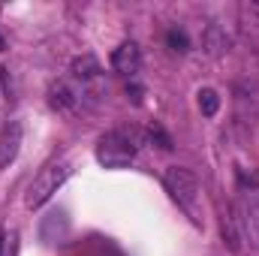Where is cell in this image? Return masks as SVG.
<instances>
[{"instance_id":"cell-1","label":"cell","mask_w":259,"mask_h":256,"mask_svg":"<svg viewBox=\"0 0 259 256\" xmlns=\"http://www.w3.org/2000/svg\"><path fill=\"white\" fill-rule=\"evenodd\" d=\"M142 142H145V133L139 130H112L97 142V160L106 169H124L136 160V151Z\"/></svg>"},{"instance_id":"cell-2","label":"cell","mask_w":259,"mask_h":256,"mask_svg":"<svg viewBox=\"0 0 259 256\" xmlns=\"http://www.w3.org/2000/svg\"><path fill=\"white\" fill-rule=\"evenodd\" d=\"M163 187L178 202V208L187 211V217H193V223H202V217H199V178H196L190 169L169 166L163 172Z\"/></svg>"},{"instance_id":"cell-3","label":"cell","mask_w":259,"mask_h":256,"mask_svg":"<svg viewBox=\"0 0 259 256\" xmlns=\"http://www.w3.org/2000/svg\"><path fill=\"white\" fill-rule=\"evenodd\" d=\"M72 175V166L69 163H52L46 166L27 187V196H24V205L27 208H42L55 193L64 187V181Z\"/></svg>"},{"instance_id":"cell-4","label":"cell","mask_w":259,"mask_h":256,"mask_svg":"<svg viewBox=\"0 0 259 256\" xmlns=\"http://www.w3.org/2000/svg\"><path fill=\"white\" fill-rule=\"evenodd\" d=\"M238 226H241V238H250V244L259 247V190H247L238 211Z\"/></svg>"},{"instance_id":"cell-5","label":"cell","mask_w":259,"mask_h":256,"mask_svg":"<svg viewBox=\"0 0 259 256\" xmlns=\"http://www.w3.org/2000/svg\"><path fill=\"white\" fill-rule=\"evenodd\" d=\"M112 69L118 75H136L142 69V49L136 42H121L115 52H112Z\"/></svg>"},{"instance_id":"cell-6","label":"cell","mask_w":259,"mask_h":256,"mask_svg":"<svg viewBox=\"0 0 259 256\" xmlns=\"http://www.w3.org/2000/svg\"><path fill=\"white\" fill-rule=\"evenodd\" d=\"M21 136L24 127L21 121H9L6 127L0 130V169H6L15 157H18V148H21Z\"/></svg>"},{"instance_id":"cell-7","label":"cell","mask_w":259,"mask_h":256,"mask_svg":"<svg viewBox=\"0 0 259 256\" xmlns=\"http://www.w3.org/2000/svg\"><path fill=\"white\" fill-rule=\"evenodd\" d=\"M72 78L75 81H81V94L88 91V84H94V81H100V75H103V66L100 61L94 58V55H84V58H75L72 61Z\"/></svg>"},{"instance_id":"cell-8","label":"cell","mask_w":259,"mask_h":256,"mask_svg":"<svg viewBox=\"0 0 259 256\" xmlns=\"http://www.w3.org/2000/svg\"><path fill=\"white\" fill-rule=\"evenodd\" d=\"M78 94H81V91H72L69 81H55V84L49 88V103H52L55 112H72V109L81 103Z\"/></svg>"},{"instance_id":"cell-9","label":"cell","mask_w":259,"mask_h":256,"mask_svg":"<svg viewBox=\"0 0 259 256\" xmlns=\"http://www.w3.org/2000/svg\"><path fill=\"white\" fill-rule=\"evenodd\" d=\"M238 15H241V33H244V39L250 46H256V52H259V3H244L238 9Z\"/></svg>"},{"instance_id":"cell-10","label":"cell","mask_w":259,"mask_h":256,"mask_svg":"<svg viewBox=\"0 0 259 256\" xmlns=\"http://www.w3.org/2000/svg\"><path fill=\"white\" fill-rule=\"evenodd\" d=\"M202 49L208 52V55H223V52H229V36H226V30L220 27V24H208L205 27V33H202Z\"/></svg>"},{"instance_id":"cell-11","label":"cell","mask_w":259,"mask_h":256,"mask_svg":"<svg viewBox=\"0 0 259 256\" xmlns=\"http://www.w3.org/2000/svg\"><path fill=\"white\" fill-rule=\"evenodd\" d=\"M223 238H226V244H229V250H241V226H238V217H235V211H226L223 214Z\"/></svg>"},{"instance_id":"cell-12","label":"cell","mask_w":259,"mask_h":256,"mask_svg":"<svg viewBox=\"0 0 259 256\" xmlns=\"http://www.w3.org/2000/svg\"><path fill=\"white\" fill-rule=\"evenodd\" d=\"M199 109H202L205 118H214V115H217V109H220V97H217L214 88H202V91H199Z\"/></svg>"},{"instance_id":"cell-13","label":"cell","mask_w":259,"mask_h":256,"mask_svg":"<svg viewBox=\"0 0 259 256\" xmlns=\"http://www.w3.org/2000/svg\"><path fill=\"white\" fill-rule=\"evenodd\" d=\"M166 39H169V46H172L175 52H187V49H190V39H187V33H184V30H178V27H172V30L166 33Z\"/></svg>"},{"instance_id":"cell-14","label":"cell","mask_w":259,"mask_h":256,"mask_svg":"<svg viewBox=\"0 0 259 256\" xmlns=\"http://www.w3.org/2000/svg\"><path fill=\"white\" fill-rule=\"evenodd\" d=\"M0 253H3V229H0Z\"/></svg>"},{"instance_id":"cell-15","label":"cell","mask_w":259,"mask_h":256,"mask_svg":"<svg viewBox=\"0 0 259 256\" xmlns=\"http://www.w3.org/2000/svg\"><path fill=\"white\" fill-rule=\"evenodd\" d=\"M3 49H6V42H3V36H0V52H3Z\"/></svg>"}]
</instances>
